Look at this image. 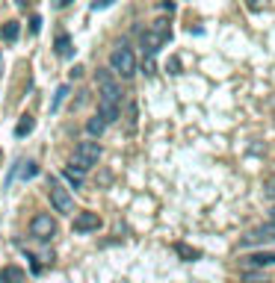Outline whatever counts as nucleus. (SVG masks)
<instances>
[{
	"instance_id": "1",
	"label": "nucleus",
	"mask_w": 275,
	"mask_h": 283,
	"mask_svg": "<svg viewBox=\"0 0 275 283\" xmlns=\"http://www.w3.org/2000/svg\"><path fill=\"white\" fill-rule=\"evenodd\" d=\"M95 83H98V115L104 118V124H113L119 121V100H121V89L113 77V71H98L95 74Z\"/></svg>"
},
{
	"instance_id": "24",
	"label": "nucleus",
	"mask_w": 275,
	"mask_h": 283,
	"mask_svg": "<svg viewBox=\"0 0 275 283\" xmlns=\"http://www.w3.org/2000/svg\"><path fill=\"white\" fill-rule=\"evenodd\" d=\"M269 221H275V204H272V210H269Z\"/></svg>"
},
{
	"instance_id": "14",
	"label": "nucleus",
	"mask_w": 275,
	"mask_h": 283,
	"mask_svg": "<svg viewBox=\"0 0 275 283\" xmlns=\"http://www.w3.org/2000/svg\"><path fill=\"white\" fill-rule=\"evenodd\" d=\"M36 130V118L33 115H21V121L15 124V136L18 139H24V136H30Z\"/></svg>"
},
{
	"instance_id": "8",
	"label": "nucleus",
	"mask_w": 275,
	"mask_h": 283,
	"mask_svg": "<svg viewBox=\"0 0 275 283\" xmlns=\"http://www.w3.org/2000/svg\"><path fill=\"white\" fill-rule=\"evenodd\" d=\"M243 268H249V271L275 268V251H252L249 257H243Z\"/></svg>"
},
{
	"instance_id": "9",
	"label": "nucleus",
	"mask_w": 275,
	"mask_h": 283,
	"mask_svg": "<svg viewBox=\"0 0 275 283\" xmlns=\"http://www.w3.org/2000/svg\"><path fill=\"white\" fill-rule=\"evenodd\" d=\"M74 233H92V230H98L101 227V216L98 213H80V216L74 218Z\"/></svg>"
},
{
	"instance_id": "21",
	"label": "nucleus",
	"mask_w": 275,
	"mask_h": 283,
	"mask_svg": "<svg viewBox=\"0 0 275 283\" xmlns=\"http://www.w3.org/2000/svg\"><path fill=\"white\" fill-rule=\"evenodd\" d=\"M166 68H169V74H181V59H178V56H172Z\"/></svg>"
},
{
	"instance_id": "2",
	"label": "nucleus",
	"mask_w": 275,
	"mask_h": 283,
	"mask_svg": "<svg viewBox=\"0 0 275 283\" xmlns=\"http://www.w3.org/2000/svg\"><path fill=\"white\" fill-rule=\"evenodd\" d=\"M172 38V30H169V21H154V27L151 30H145V33L139 35V45H142V50H145V56H154L157 50H160V45H166Z\"/></svg>"
},
{
	"instance_id": "25",
	"label": "nucleus",
	"mask_w": 275,
	"mask_h": 283,
	"mask_svg": "<svg viewBox=\"0 0 275 283\" xmlns=\"http://www.w3.org/2000/svg\"><path fill=\"white\" fill-rule=\"evenodd\" d=\"M269 198H272V200H275V189H269Z\"/></svg>"
},
{
	"instance_id": "3",
	"label": "nucleus",
	"mask_w": 275,
	"mask_h": 283,
	"mask_svg": "<svg viewBox=\"0 0 275 283\" xmlns=\"http://www.w3.org/2000/svg\"><path fill=\"white\" fill-rule=\"evenodd\" d=\"M110 68H113V74H119V77H124V80H130V77L136 74V53H133V48L119 45V48L110 53Z\"/></svg>"
},
{
	"instance_id": "10",
	"label": "nucleus",
	"mask_w": 275,
	"mask_h": 283,
	"mask_svg": "<svg viewBox=\"0 0 275 283\" xmlns=\"http://www.w3.org/2000/svg\"><path fill=\"white\" fill-rule=\"evenodd\" d=\"M0 283H27V271L21 266H3L0 268Z\"/></svg>"
},
{
	"instance_id": "13",
	"label": "nucleus",
	"mask_w": 275,
	"mask_h": 283,
	"mask_svg": "<svg viewBox=\"0 0 275 283\" xmlns=\"http://www.w3.org/2000/svg\"><path fill=\"white\" fill-rule=\"evenodd\" d=\"M175 251H178V257H181V260H187V263L201 260V251L192 248V245H187V242H178V245H175Z\"/></svg>"
},
{
	"instance_id": "15",
	"label": "nucleus",
	"mask_w": 275,
	"mask_h": 283,
	"mask_svg": "<svg viewBox=\"0 0 275 283\" xmlns=\"http://www.w3.org/2000/svg\"><path fill=\"white\" fill-rule=\"evenodd\" d=\"M62 177H65L74 189H80V186H83V171H77V168H65V171H62Z\"/></svg>"
},
{
	"instance_id": "19",
	"label": "nucleus",
	"mask_w": 275,
	"mask_h": 283,
	"mask_svg": "<svg viewBox=\"0 0 275 283\" xmlns=\"http://www.w3.org/2000/svg\"><path fill=\"white\" fill-rule=\"evenodd\" d=\"M243 283H269V277H266V274H260V271H252V274H246V277H243Z\"/></svg>"
},
{
	"instance_id": "4",
	"label": "nucleus",
	"mask_w": 275,
	"mask_h": 283,
	"mask_svg": "<svg viewBox=\"0 0 275 283\" xmlns=\"http://www.w3.org/2000/svg\"><path fill=\"white\" fill-rule=\"evenodd\" d=\"M98 159H101V145H98V142H80V145L74 148L71 166L77 168V171H83V174H86L89 168L98 166Z\"/></svg>"
},
{
	"instance_id": "5",
	"label": "nucleus",
	"mask_w": 275,
	"mask_h": 283,
	"mask_svg": "<svg viewBox=\"0 0 275 283\" xmlns=\"http://www.w3.org/2000/svg\"><path fill=\"white\" fill-rule=\"evenodd\" d=\"M255 245H275V221L258 224L255 230H249L240 239V248H255Z\"/></svg>"
},
{
	"instance_id": "11",
	"label": "nucleus",
	"mask_w": 275,
	"mask_h": 283,
	"mask_svg": "<svg viewBox=\"0 0 275 283\" xmlns=\"http://www.w3.org/2000/svg\"><path fill=\"white\" fill-rule=\"evenodd\" d=\"M53 50H56V56H62V59H71V56H74V45H71L68 33H59V35H56V45H53Z\"/></svg>"
},
{
	"instance_id": "22",
	"label": "nucleus",
	"mask_w": 275,
	"mask_h": 283,
	"mask_svg": "<svg viewBox=\"0 0 275 283\" xmlns=\"http://www.w3.org/2000/svg\"><path fill=\"white\" fill-rule=\"evenodd\" d=\"M30 30H33V33H42V18H39V15L30 18Z\"/></svg>"
},
{
	"instance_id": "6",
	"label": "nucleus",
	"mask_w": 275,
	"mask_h": 283,
	"mask_svg": "<svg viewBox=\"0 0 275 283\" xmlns=\"http://www.w3.org/2000/svg\"><path fill=\"white\" fill-rule=\"evenodd\" d=\"M30 236L39 239V242H51L53 236H56V221L51 218V213H39L30 221Z\"/></svg>"
},
{
	"instance_id": "18",
	"label": "nucleus",
	"mask_w": 275,
	"mask_h": 283,
	"mask_svg": "<svg viewBox=\"0 0 275 283\" xmlns=\"http://www.w3.org/2000/svg\"><path fill=\"white\" fill-rule=\"evenodd\" d=\"M68 98V86H59L56 89V95H53V103H51V112H59V106H62V100Z\"/></svg>"
},
{
	"instance_id": "16",
	"label": "nucleus",
	"mask_w": 275,
	"mask_h": 283,
	"mask_svg": "<svg viewBox=\"0 0 275 283\" xmlns=\"http://www.w3.org/2000/svg\"><path fill=\"white\" fill-rule=\"evenodd\" d=\"M104 127H107V124H104L101 115H95V118H89V121H86V133H89V136H101Z\"/></svg>"
},
{
	"instance_id": "17",
	"label": "nucleus",
	"mask_w": 275,
	"mask_h": 283,
	"mask_svg": "<svg viewBox=\"0 0 275 283\" xmlns=\"http://www.w3.org/2000/svg\"><path fill=\"white\" fill-rule=\"evenodd\" d=\"M18 33H21L18 21H6V24H3V38H6V42H15Z\"/></svg>"
},
{
	"instance_id": "7",
	"label": "nucleus",
	"mask_w": 275,
	"mask_h": 283,
	"mask_svg": "<svg viewBox=\"0 0 275 283\" xmlns=\"http://www.w3.org/2000/svg\"><path fill=\"white\" fill-rule=\"evenodd\" d=\"M48 195H51V204L56 213H62V216H68L71 210H74V198H71V192L65 189V186H59L56 180H51V186H48Z\"/></svg>"
},
{
	"instance_id": "12",
	"label": "nucleus",
	"mask_w": 275,
	"mask_h": 283,
	"mask_svg": "<svg viewBox=\"0 0 275 283\" xmlns=\"http://www.w3.org/2000/svg\"><path fill=\"white\" fill-rule=\"evenodd\" d=\"M18 166L21 168H12V174H9V180H12V177H21V180H30V177H36V174H39V166H36V163H30V159H27V163H18Z\"/></svg>"
},
{
	"instance_id": "23",
	"label": "nucleus",
	"mask_w": 275,
	"mask_h": 283,
	"mask_svg": "<svg viewBox=\"0 0 275 283\" xmlns=\"http://www.w3.org/2000/svg\"><path fill=\"white\" fill-rule=\"evenodd\" d=\"M68 3H71V0H53V6H56V9H65Z\"/></svg>"
},
{
	"instance_id": "20",
	"label": "nucleus",
	"mask_w": 275,
	"mask_h": 283,
	"mask_svg": "<svg viewBox=\"0 0 275 283\" xmlns=\"http://www.w3.org/2000/svg\"><path fill=\"white\" fill-rule=\"evenodd\" d=\"M142 68H145V74H148V77H151V74H157V62H154V56H145Z\"/></svg>"
}]
</instances>
